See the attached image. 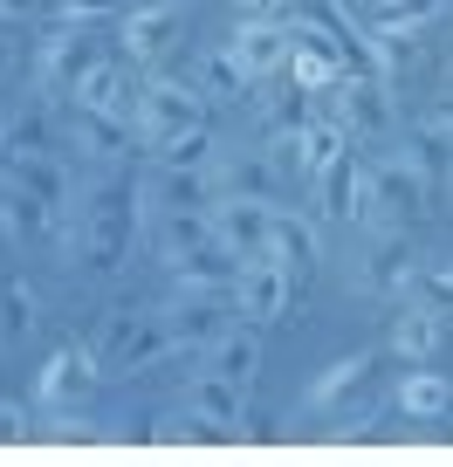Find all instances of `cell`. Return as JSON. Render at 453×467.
Returning a JSON list of instances; mask_svg holds the SVG:
<instances>
[{
  "instance_id": "cell-30",
  "label": "cell",
  "mask_w": 453,
  "mask_h": 467,
  "mask_svg": "<svg viewBox=\"0 0 453 467\" xmlns=\"http://www.w3.org/2000/svg\"><path fill=\"white\" fill-rule=\"evenodd\" d=\"M406 159L419 165V179H426V192H439V179L453 172V131L439 124V117H426L419 131L406 138Z\"/></svg>"
},
{
  "instance_id": "cell-36",
  "label": "cell",
  "mask_w": 453,
  "mask_h": 467,
  "mask_svg": "<svg viewBox=\"0 0 453 467\" xmlns=\"http://www.w3.org/2000/svg\"><path fill=\"white\" fill-rule=\"evenodd\" d=\"M447 0H378V35H419Z\"/></svg>"
},
{
  "instance_id": "cell-6",
  "label": "cell",
  "mask_w": 453,
  "mask_h": 467,
  "mask_svg": "<svg viewBox=\"0 0 453 467\" xmlns=\"http://www.w3.org/2000/svg\"><path fill=\"white\" fill-rule=\"evenodd\" d=\"M336 124L351 131V145H385L392 138V83L385 76H336Z\"/></svg>"
},
{
  "instance_id": "cell-10",
  "label": "cell",
  "mask_w": 453,
  "mask_h": 467,
  "mask_svg": "<svg viewBox=\"0 0 453 467\" xmlns=\"http://www.w3.org/2000/svg\"><path fill=\"white\" fill-rule=\"evenodd\" d=\"M97 379H103V365H97V350H89V344L48 350V365H42V406L48 412H76Z\"/></svg>"
},
{
  "instance_id": "cell-11",
  "label": "cell",
  "mask_w": 453,
  "mask_h": 467,
  "mask_svg": "<svg viewBox=\"0 0 453 467\" xmlns=\"http://www.w3.org/2000/svg\"><path fill=\"white\" fill-rule=\"evenodd\" d=\"M371 186H378V220H392V227H406V220H419L426 213V179H419V165L406 159V151H385L378 165H371Z\"/></svg>"
},
{
  "instance_id": "cell-23",
  "label": "cell",
  "mask_w": 453,
  "mask_h": 467,
  "mask_svg": "<svg viewBox=\"0 0 453 467\" xmlns=\"http://www.w3.org/2000/svg\"><path fill=\"white\" fill-rule=\"evenodd\" d=\"M206 371H220V379H234V385H248L254 371H262V323H227V330L206 344Z\"/></svg>"
},
{
  "instance_id": "cell-33",
  "label": "cell",
  "mask_w": 453,
  "mask_h": 467,
  "mask_svg": "<svg viewBox=\"0 0 453 467\" xmlns=\"http://www.w3.org/2000/svg\"><path fill=\"white\" fill-rule=\"evenodd\" d=\"M248 83H254V76L241 69L234 48H213V56L200 62V89H206L213 103H241V97H248Z\"/></svg>"
},
{
  "instance_id": "cell-2",
  "label": "cell",
  "mask_w": 453,
  "mask_h": 467,
  "mask_svg": "<svg viewBox=\"0 0 453 467\" xmlns=\"http://www.w3.org/2000/svg\"><path fill=\"white\" fill-rule=\"evenodd\" d=\"M97 365L103 371H159V365H179L186 350L172 344L165 330V309H118V317H103L97 330Z\"/></svg>"
},
{
  "instance_id": "cell-3",
  "label": "cell",
  "mask_w": 453,
  "mask_h": 467,
  "mask_svg": "<svg viewBox=\"0 0 453 467\" xmlns=\"http://www.w3.org/2000/svg\"><path fill=\"white\" fill-rule=\"evenodd\" d=\"M0 234L15 241V248H48V254H69L76 262V213H62V206L35 200L28 186H0Z\"/></svg>"
},
{
  "instance_id": "cell-20",
  "label": "cell",
  "mask_w": 453,
  "mask_h": 467,
  "mask_svg": "<svg viewBox=\"0 0 453 467\" xmlns=\"http://www.w3.org/2000/svg\"><path fill=\"white\" fill-rule=\"evenodd\" d=\"M412 275H419V262H412V248H406V227L378 234L371 254H365V268H357V282H365L371 296H406Z\"/></svg>"
},
{
  "instance_id": "cell-21",
  "label": "cell",
  "mask_w": 453,
  "mask_h": 467,
  "mask_svg": "<svg viewBox=\"0 0 453 467\" xmlns=\"http://www.w3.org/2000/svg\"><path fill=\"white\" fill-rule=\"evenodd\" d=\"M69 138L83 151H97V159H124V151L138 145V124L118 110H89V103H69Z\"/></svg>"
},
{
  "instance_id": "cell-25",
  "label": "cell",
  "mask_w": 453,
  "mask_h": 467,
  "mask_svg": "<svg viewBox=\"0 0 453 467\" xmlns=\"http://www.w3.org/2000/svg\"><path fill=\"white\" fill-rule=\"evenodd\" d=\"M289 76L309 89V97H323V89H336L344 62H336V48L323 42L316 28H295V42H289Z\"/></svg>"
},
{
  "instance_id": "cell-5",
  "label": "cell",
  "mask_w": 453,
  "mask_h": 467,
  "mask_svg": "<svg viewBox=\"0 0 453 467\" xmlns=\"http://www.w3.org/2000/svg\"><path fill=\"white\" fill-rule=\"evenodd\" d=\"M97 62H103V48L89 42V28H48L42 56H35V89H42V103H76V89L89 83Z\"/></svg>"
},
{
  "instance_id": "cell-1",
  "label": "cell",
  "mask_w": 453,
  "mask_h": 467,
  "mask_svg": "<svg viewBox=\"0 0 453 467\" xmlns=\"http://www.w3.org/2000/svg\"><path fill=\"white\" fill-rule=\"evenodd\" d=\"M145 220V200L124 179H97L76 206V262H89L97 275H118L131 262V234Z\"/></svg>"
},
{
  "instance_id": "cell-45",
  "label": "cell",
  "mask_w": 453,
  "mask_h": 467,
  "mask_svg": "<svg viewBox=\"0 0 453 467\" xmlns=\"http://www.w3.org/2000/svg\"><path fill=\"white\" fill-rule=\"evenodd\" d=\"M336 7H357V0H336Z\"/></svg>"
},
{
  "instance_id": "cell-43",
  "label": "cell",
  "mask_w": 453,
  "mask_h": 467,
  "mask_svg": "<svg viewBox=\"0 0 453 467\" xmlns=\"http://www.w3.org/2000/svg\"><path fill=\"white\" fill-rule=\"evenodd\" d=\"M7 145H15V110H0V165H7Z\"/></svg>"
},
{
  "instance_id": "cell-39",
  "label": "cell",
  "mask_w": 453,
  "mask_h": 467,
  "mask_svg": "<svg viewBox=\"0 0 453 467\" xmlns=\"http://www.w3.org/2000/svg\"><path fill=\"white\" fill-rule=\"evenodd\" d=\"M124 0H42V15L56 21V28H89V21H103V15H118Z\"/></svg>"
},
{
  "instance_id": "cell-31",
  "label": "cell",
  "mask_w": 453,
  "mask_h": 467,
  "mask_svg": "<svg viewBox=\"0 0 453 467\" xmlns=\"http://www.w3.org/2000/svg\"><path fill=\"white\" fill-rule=\"evenodd\" d=\"M398 412H406V420H447L453 385L439 379V371H406V379H398Z\"/></svg>"
},
{
  "instance_id": "cell-9",
  "label": "cell",
  "mask_w": 453,
  "mask_h": 467,
  "mask_svg": "<svg viewBox=\"0 0 453 467\" xmlns=\"http://www.w3.org/2000/svg\"><path fill=\"white\" fill-rule=\"evenodd\" d=\"M289 296H295V275L275 262V254H262V262H241V282H234V309L248 323H275L282 309H289Z\"/></svg>"
},
{
  "instance_id": "cell-29",
  "label": "cell",
  "mask_w": 453,
  "mask_h": 467,
  "mask_svg": "<svg viewBox=\"0 0 453 467\" xmlns=\"http://www.w3.org/2000/svg\"><path fill=\"white\" fill-rule=\"evenodd\" d=\"M439 337H447V317H439V309H426V303H406V317L392 323V350L406 358V365L433 358V350H439Z\"/></svg>"
},
{
  "instance_id": "cell-7",
  "label": "cell",
  "mask_w": 453,
  "mask_h": 467,
  "mask_svg": "<svg viewBox=\"0 0 453 467\" xmlns=\"http://www.w3.org/2000/svg\"><path fill=\"white\" fill-rule=\"evenodd\" d=\"M227 317H241L234 289H179L172 303H165V330H172L179 350H206L220 330H227Z\"/></svg>"
},
{
  "instance_id": "cell-14",
  "label": "cell",
  "mask_w": 453,
  "mask_h": 467,
  "mask_svg": "<svg viewBox=\"0 0 453 467\" xmlns=\"http://www.w3.org/2000/svg\"><path fill=\"white\" fill-rule=\"evenodd\" d=\"M172 42H179V0H151V7L124 15V56H131V69H151Z\"/></svg>"
},
{
  "instance_id": "cell-16",
  "label": "cell",
  "mask_w": 453,
  "mask_h": 467,
  "mask_svg": "<svg viewBox=\"0 0 453 467\" xmlns=\"http://www.w3.org/2000/svg\"><path fill=\"white\" fill-rule=\"evenodd\" d=\"M289 42H295V21H241L234 28V56H241V69L262 83V76H275V69H289Z\"/></svg>"
},
{
  "instance_id": "cell-38",
  "label": "cell",
  "mask_w": 453,
  "mask_h": 467,
  "mask_svg": "<svg viewBox=\"0 0 453 467\" xmlns=\"http://www.w3.org/2000/svg\"><path fill=\"white\" fill-rule=\"evenodd\" d=\"M206 433H220V426H213V420H200L192 406H172V412H159V420H151V440H159V447H179V440H206Z\"/></svg>"
},
{
  "instance_id": "cell-44",
  "label": "cell",
  "mask_w": 453,
  "mask_h": 467,
  "mask_svg": "<svg viewBox=\"0 0 453 467\" xmlns=\"http://www.w3.org/2000/svg\"><path fill=\"white\" fill-rule=\"evenodd\" d=\"M7 69H15V35L0 28V83H7Z\"/></svg>"
},
{
  "instance_id": "cell-17",
  "label": "cell",
  "mask_w": 453,
  "mask_h": 467,
  "mask_svg": "<svg viewBox=\"0 0 453 467\" xmlns=\"http://www.w3.org/2000/svg\"><path fill=\"white\" fill-rule=\"evenodd\" d=\"M145 213H186V206H213V172H186V165H159V172L138 186Z\"/></svg>"
},
{
  "instance_id": "cell-19",
  "label": "cell",
  "mask_w": 453,
  "mask_h": 467,
  "mask_svg": "<svg viewBox=\"0 0 453 467\" xmlns=\"http://www.w3.org/2000/svg\"><path fill=\"white\" fill-rule=\"evenodd\" d=\"M7 179H15V186H28L35 200L76 213V179H69V165H62L56 151H7Z\"/></svg>"
},
{
  "instance_id": "cell-28",
  "label": "cell",
  "mask_w": 453,
  "mask_h": 467,
  "mask_svg": "<svg viewBox=\"0 0 453 467\" xmlns=\"http://www.w3.org/2000/svg\"><path fill=\"white\" fill-rule=\"evenodd\" d=\"M309 117H316V97H309V89L295 83V76H289L282 89H268V97H262V124H268V145L295 138V131L309 124Z\"/></svg>"
},
{
  "instance_id": "cell-41",
  "label": "cell",
  "mask_w": 453,
  "mask_h": 467,
  "mask_svg": "<svg viewBox=\"0 0 453 467\" xmlns=\"http://www.w3.org/2000/svg\"><path fill=\"white\" fill-rule=\"evenodd\" d=\"M241 21H289L295 15V0H234Z\"/></svg>"
},
{
  "instance_id": "cell-24",
  "label": "cell",
  "mask_w": 453,
  "mask_h": 467,
  "mask_svg": "<svg viewBox=\"0 0 453 467\" xmlns=\"http://www.w3.org/2000/svg\"><path fill=\"white\" fill-rule=\"evenodd\" d=\"M165 268L179 275V289H234V282H241V254L227 248L220 234L200 241L192 254H179V262H165Z\"/></svg>"
},
{
  "instance_id": "cell-40",
  "label": "cell",
  "mask_w": 453,
  "mask_h": 467,
  "mask_svg": "<svg viewBox=\"0 0 453 467\" xmlns=\"http://www.w3.org/2000/svg\"><path fill=\"white\" fill-rule=\"evenodd\" d=\"M7 151H48V124H42V110L15 117V145H7Z\"/></svg>"
},
{
  "instance_id": "cell-32",
  "label": "cell",
  "mask_w": 453,
  "mask_h": 467,
  "mask_svg": "<svg viewBox=\"0 0 453 467\" xmlns=\"http://www.w3.org/2000/svg\"><path fill=\"white\" fill-rule=\"evenodd\" d=\"M200 241H213V206H186V213H159V254H165V262L192 254Z\"/></svg>"
},
{
  "instance_id": "cell-8",
  "label": "cell",
  "mask_w": 453,
  "mask_h": 467,
  "mask_svg": "<svg viewBox=\"0 0 453 467\" xmlns=\"http://www.w3.org/2000/svg\"><path fill=\"white\" fill-rule=\"evenodd\" d=\"M316 206H323V220H351V227L378 220V186H371V165L357 159V151H344V159L316 179Z\"/></svg>"
},
{
  "instance_id": "cell-34",
  "label": "cell",
  "mask_w": 453,
  "mask_h": 467,
  "mask_svg": "<svg viewBox=\"0 0 453 467\" xmlns=\"http://www.w3.org/2000/svg\"><path fill=\"white\" fill-rule=\"evenodd\" d=\"M35 330V289L21 275H0V350Z\"/></svg>"
},
{
  "instance_id": "cell-18",
  "label": "cell",
  "mask_w": 453,
  "mask_h": 467,
  "mask_svg": "<svg viewBox=\"0 0 453 467\" xmlns=\"http://www.w3.org/2000/svg\"><path fill=\"white\" fill-rule=\"evenodd\" d=\"M186 406L200 412V420H213L220 433H241V426H248V385L220 379V371H192L186 379Z\"/></svg>"
},
{
  "instance_id": "cell-15",
  "label": "cell",
  "mask_w": 453,
  "mask_h": 467,
  "mask_svg": "<svg viewBox=\"0 0 453 467\" xmlns=\"http://www.w3.org/2000/svg\"><path fill=\"white\" fill-rule=\"evenodd\" d=\"M268 254H275V262L295 275V289H303V282L316 275V262H323V227H316L309 213H282V206H275V227H268Z\"/></svg>"
},
{
  "instance_id": "cell-13",
  "label": "cell",
  "mask_w": 453,
  "mask_h": 467,
  "mask_svg": "<svg viewBox=\"0 0 453 467\" xmlns=\"http://www.w3.org/2000/svg\"><path fill=\"white\" fill-rule=\"evenodd\" d=\"M268 227H275V200H213V234L241 262L268 254Z\"/></svg>"
},
{
  "instance_id": "cell-26",
  "label": "cell",
  "mask_w": 453,
  "mask_h": 467,
  "mask_svg": "<svg viewBox=\"0 0 453 467\" xmlns=\"http://www.w3.org/2000/svg\"><path fill=\"white\" fill-rule=\"evenodd\" d=\"M371 371H378V358H371V350H351V358H336V365L323 371L316 385H309V406H316V412H336L344 399H357V392L371 385Z\"/></svg>"
},
{
  "instance_id": "cell-4",
  "label": "cell",
  "mask_w": 453,
  "mask_h": 467,
  "mask_svg": "<svg viewBox=\"0 0 453 467\" xmlns=\"http://www.w3.org/2000/svg\"><path fill=\"white\" fill-rule=\"evenodd\" d=\"M206 89H192V83H179V76H151L145 89H138V145L145 151H159L165 138H179V131H192V124H206Z\"/></svg>"
},
{
  "instance_id": "cell-12",
  "label": "cell",
  "mask_w": 453,
  "mask_h": 467,
  "mask_svg": "<svg viewBox=\"0 0 453 467\" xmlns=\"http://www.w3.org/2000/svg\"><path fill=\"white\" fill-rule=\"evenodd\" d=\"M344 151H351V131H344L336 117H309V124H303L295 138H282V145H275V159H289L295 172H303L309 186H316V179L330 172V165L344 159Z\"/></svg>"
},
{
  "instance_id": "cell-35",
  "label": "cell",
  "mask_w": 453,
  "mask_h": 467,
  "mask_svg": "<svg viewBox=\"0 0 453 467\" xmlns=\"http://www.w3.org/2000/svg\"><path fill=\"white\" fill-rule=\"evenodd\" d=\"M213 124H192V131H179V138H165L159 145V165H186V172H213Z\"/></svg>"
},
{
  "instance_id": "cell-42",
  "label": "cell",
  "mask_w": 453,
  "mask_h": 467,
  "mask_svg": "<svg viewBox=\"0 0 453 467\" xmlns=\"http://www.w3.org/2000/svg\"><path fill=\"white\" fill-rule=\"evenodd\" d=\"M15 440H28V412L15 399H0V447H15Z\"/></svg>"
},
{
  "instance_id": "cell-37",
  "label": "cell",
  "mask_w": 453,
  "mask_h": 467,
  "mask_svg": "<svg viewBox=\"0 0 453 467\" xmlns=\"http://www.w3.org/2000/svg\"><path fill=\"white\" fill-rule=\"evenodd\" d=\"M406 303H426V309H439V317L453 323V262L419 268V275H412V289H406Z\"/></svg>"
},
{
  "instance_id": "cell-27",
  "label": "cell",
  "mask_w": 453,
  "mask_h": 467,
  "mask_svg": "<svg viewBox=\"0 0 453 467\" xmlns=\"http://www.w3.org/2000/svg\"><path fill=\"white\" fill-rule=\"evenodd\" d=\"M76 103H89V110H118V117H131V110H138L131 69H124V62H110V56H103L97 69H89V83L76 89ZM131 124H138V117H131Z\"/></svg>"
},
{
  "instance_id": "cell-22",
  "label": "cell",
  "mask_w": 453,
  "mask_h": 467,
  "mask_svg": "<svg viewBox=\"0 0 453 467\" xmlns=\"http://www.w3.org/2000/svg\"><path fill=\"white\" fill-rule=\"evenodd\" d=\"M275 151H241V159H213V192L220 200H275Z\"/></svg>"
}]
</instances>
